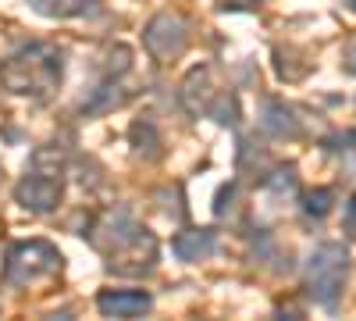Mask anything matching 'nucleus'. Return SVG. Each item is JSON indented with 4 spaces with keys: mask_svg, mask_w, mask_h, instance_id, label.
Returning <instances> with one entry per match:
<instances>
[{
    "mask_svg": "<svg viewBox=\"0 0 356 321\" xmlns=\"http://www.w3.org/2000/svg\"><path fill=\"white\" fill-rule=\"evenodd\" d=\"M214 250V232L211 228H200V232H182L175 240V253L182 260H200Z\"/></svg>",
    "mask_w": 356,
    "mask_h": 321,
    "instance_id": "obj_6",
    "label": "nucleus"
},
{
    "mask_svg": "<svg viewBox=\"0 0 356 321\" xmlns=\"http://www.w3.org/2000/svg\"><path fill=\"white\" fill-rule=\"evenodd\" d=\"M54 272H61V253L43 240L15 243L8 250V265H4L8 285H36V282L50 279Z\"/></svg>",
    "mask_w": 356,
    "mask_h": 321,
    "instance_id": "obj_2",
    "label": "nucleus"
},
{
    "mask_svg": "<svg viewBox=\"0 0 356 321\" xmlns=\"http://www.w3.org/2000/svg\"><path fill=\"white\" fill-rule=\"evenodd\" d=\"M18 200L25 203L29 211H54L57 200H61V175L57 171H33L18 182Z\"/></svg>",
    "mask_w": 356,
    "mask_h": 321,
    "instance_id": "obj_4",
    "label": "nucleus"
},
{
    "mask_svg": "<svg viewBox=\"0 0 356 321\" xmlns=\"http://www.w3.org/2000/svg\"><path fill=\"white\" fill-rule=\"evenodd\" d=\"M349 214H353V225H356V196H353V208H349Z\"/></svg>",
    "mask_w": 356,
    "mask_h": 321,
    "instance_id": "obj_7",
    "label": "nucleus"
},
{
    "mask_svg": "<svg viewBox=\"0 0 356 321\" xmlns=\"http://www.w3.org/2000/svg\"><path fill=\"white\" fill-rule=\"evenodd\" d=\"M150 293H143V289H104L97 297V307L107 318H139L150 311Z\"/></svg>",
    "mask_w": 356,
    "mask_h": 321,
    "instance_id": "obj_5",
    "label": "nucleus"
},
{
    "mask_svg": "<svg viewBox=\"0 0 356 321\" xmlns=\"http://www.w3.org/2000/svg\"><path fill=\"white\" fill-rule=\"evenodd\" d=\"M342 275H346V250L328 243L321 246L314 257H310V293L321 300V304H335V293L342 285Z\"/></svg>",
    "mask_w": 356,
    "mask_h": 321,
    "instance_id": "obj_3",
    "label": "nucleus"
},
{
    "mask_svg": "<svg viewBox=\"0 0 356 321\" xmlns=\"http://www.w3.org/2000/svg\"><path fill=\"white\" fill-rule=\"evenodd\" d=\"M61 50L50 43H33L18 50L15 57H8L0 65V82L11 93H25V97H47L57 90L61 82Z\"/></svg>",
    "mask_w": 356,
    "mask_h": 321,
    "instance_id": "obj_1",
    "label": "nucleus"
}]
</instances>
